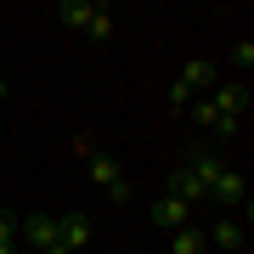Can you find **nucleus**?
I'll use <instances>...</instances> for the list:
<instances>
[{"instance_id": "obj_1", "label": "nucleus", "mask_w": 254, "mask_h": 254, "mask_svg": "<svg viewBox=\"0 0 254 254\" xmlns=\"http://www.w3.org/2000/svg\"><path fill=\"white\" fill-rule=\"evenodd\" d=\"M57 17H63V28H79V34H91V40H113V11H108V6H91V0H63V6H57Z\"/></svg>"}, {"instance_id": "obj_2", "label": "nucleus", "mask_w": 254, "mask_h": 254, "mask_svg": "<svg viewBox=\"0 0 254 254\" xmlns=\"http://www.w3.org/2000/svg\"><path fill=\"white\" fill-rule=\"evenodd\" d=\"M73 147L85 153V164H91V175H96V187L108 192L113 203H125V198H130V181H125V170H119V164H113L108 153H96V147H91V136H79Z\"/></svg>"}, {"instance_id": "obj_3", "label": "nucleus", "mask_w": 254, "mask_h": 254, "mask_svg": "<svg viewBox=\"0 0 254 254\" xmlns=\"http://www.w3.org/2000/svg\"><path fill=\"white\" fill-rule=\"evenodd\" d=\"M17 237H28V243H34V254H68L63 237H57V220H51V215H28Z\"/></svg>"}, {"instance_id": "obj_4", "label": "nucleus", "mask_w": 254, "mask_h": 254, "mask_svg": "<svg viewBox=\"0 0 254 254\" xmlns=\"http://www.w3.org/2000/svg\"><path fill=\"white\" fill-rule=\"evenodd\" d=\"M209 198L226 203V209L243 203V215H249V181H243V170H220V175H215V187H209Z\"/></svg>"}, {"instance_id": "obj_5", "label": "nucleus", "mask_w": 254, "mask_h": 254, "mask_svg": "<svg viewBox=\"0 0 254 254\" xmlns=\"http://www.w3.org/2000/svg\"><path fill=\"white\" fill-rule=\"evenodd\" d=\"M181 170H187L192 181H198V187L209 192V187H215V175L226 170V158H220V147H198V153H192V158L181 164Z\"/></svg>"}, {"instance_id": "obj_6", "label": "nucleus", "mask_w": 254, "mask_h": 254, "mask_svg": "<svg viewBox=\"0 0 254 254\" xmlns=\"http://www.w3.org/2000/svg\"><path fill=\"white\" fill-rule=\"evenodd\" d=\"M57 220V237H63V249H85L91 243V215H79V209H68V215H51Z\"/></svg>"}, {"instance_id": "obj_7", "label": "nucleus", "mask_w": 254, "mask_h": 254, "mask_svg": "<svg viewBox=\"0 0 254 254\" xmlns=\"http://www.w3.org/2000/svg\"><path fill=\"white\" fill-rule=\"evenodd\" d=\"M187 220H192V203H181L175 192H164V198L153 203V226H164V232H181Z\"/></svg>"}, {"instance_id": "obj_8", "label": "nucleus", "mask_w": 254, "mask_h": 254, "mask_svg": "<svg viewBox=\"0 0 254 254\" xmlns=\"http://www.w3.org/2000/svg\"><path fill=\"white\" fill-rule=\"evenodd\" d=\"M209 108H215V119H243L249 113V85H220L209 96Z\"/></svg>"}, {"instance_id": "obj_9", "label": "nucleus", "mask_w": 254, "mask_h": 254, "mask_svg": "<svg viewBox=\"0 0 254 254\" xmlns=\"http://www.w3.org/2000/svg\"><path fill=\"white\" fill-rule=\"evenodd\" d=\"M181 85H187V91H209V85H215V63H203V57L187 63L181 68Z\"/></svg>"}, {"instance_id": "obj_10", "label": "nucleus", "mask_w": 254, "mask_h": 254, "mask_svg": "<svg viewBox=\"0 0 254 254\" xmlns=\"http://www.w3.org/2000/svg\"><path fill=\"white\" fill-rule=\"evenodd\" d=\"M203 243H209V237H203L198 226H181V232H170V254H203Z\"/></svg>"}, {"instance_id": "obj_11", "label": "nucleus", "mask_w": 254, "mask_h": 254, "mask_svg": "<svg viewBox=\"0 0 254 254\" xmlns=\"http://www.w3.org/2000/svg\"><path fill=\"white\" fill-rule=\"evenodd\" d=\"M209 243H215V249H243V226H237V220H215Z\"/></svg>"}, {"instance_id": "obj_12", "label": "nucleus", "mask_w": 254, "mask_h": 254, "mask_svg": "<svg viewBox=\"0 0 254 254\" xmlns=\"http://www.w3.org/2000/svg\"><path fill=\"white\" fill-rule=\"evenodd\" d=\"M17 232H23L17 209H0V254H11V243H17Z\"/></svg>"}, {"instance_id": "obj_13", "label": "nucleus", "mask_w": 254, "mask_h": 254, "mask_svg": "<svg viewBox=\"0 0 254 254\" xmlns=\"http://www.w3.org/2000/svg\"><path fill=\"white\" fill-rule=\"evenodd\" d=\"M232 63H237V68H243V73L254 68V40H237V46H232Z\"/></svg>"}, {"instance_id": "obj_14", "label": "nucleus", "mask_w": 254, "mask_h": 254, "mask_svg": "<svg viewBox=\"0 0 254 254\" xmlns=\"http://www.w3.org/2000/svg\"><path fill=\"white\" fill-rule=\"evenodd\" d=\"M170 108H181V113L192 108V91H187V85H181V79H175V85H170Z\"/></svg>"}, {"instance_id": "obj_15", "label": "nucleus", "mask_w": 254, "mask_h": 254, "mask_svg": "<svg viewBox=\"0 0 254 254\" xmlns=\"http://www.w3.org/2000/svg\"><path fill=\"white\" fill-rule=\"evenodd\" d=\"M11 96V79H6V73H0V102H6Z\"/></svg>"}]
</instances>
